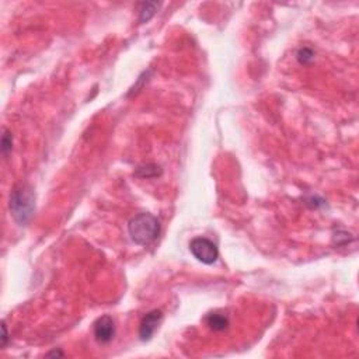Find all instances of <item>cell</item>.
<instances>
[{
  "instance_id": "cell-1",
  "label": "cell",
  "mask_w": 359,
  "mask_h": 359,
  "mask_svg": "<svg viewBox=\"0 0 359 359\" xmlns=\"http://www.w3.org/2000/svg\"><path fill=\"white\" fill-rule=\"evenodd\" d=\"M128 232L133 243L139 246H148L153 243L160 233V222L152 213H137L128 223Z\"/></svg>"
},
{
  "instance_id": "cell-2",
  "label": "cell",
  "mask_w": 359,
  "mask_h": 359,
  "mask_svg": "<svg viewBox=\"0 0 359 359\" xmlns=\"http://www.w3.org/2000/svg\"><path fill=\"white\" fill-rule=\"evenodd\" d=\"M9 206H10L11 215L18 225L23 226L30 222L35 211V195L31 188L27 185L16 187L11 191Z\"/></svg>"
},
{
  "instance_id": "cell-3",
  "label": "cell",
  "mask_w": 359,
  "mask_h": 359,
  "mask_svg": "<svg viewBox=\"0 0 359 359\" xmlns=\"http://www.w3.org/2000/svg\"><path fill=\"white\" fill-rule=\"evenodd\" d=\"M190 251L200 263L206 265L216 263V260L219 258V250L216 244L206 237L192 238L190 243Z\"/></svg>"
},
{
  "instance_id": "cell-4",
  "label": "cell",
  "mask_w": 359,
  "mask_h": 359,
  "mask_svg": "<svg viewBox=\"0 0 359 359\" xmlns=\"http://www.w3.org/2000/svg\"><path fill=\"white\" fill-rule=\"evenodd\" d=\"M94 337L97 340V343L100 344H108L111 343L115 335V323L112 320V317L110 316H101L100 318H97V322L94 323Z\"/></svg>"
},
{
  "instance_id": "cell-5",
  "label": "cell",
  "mask_w": 359,
  "mask_h": 359,
  "mask_svg": "<svg viewBox=\"0 0 359 359\" xmlns=\"http://www.w3.org/2000/svg\"><path fill=\"white\" fill-rule=\"evenodd\" d=\"M163 318V313L160 310H152L149 312L146 316L143 317L141 322V327H139V337L142 341H149L150 338L153 337L156 330H157L158 324Z\"/></svg>"
},
{
  "instance_id": "cell-6",
  "label": "cell",
  "mask_w": 359,
  "mask_h": 359,
  "mask_svg": "<svg viewBox=\"0 0 359 359\" xmlns=\"http://www.w3.org/2000/svg\"><path fill=\"white\" fill-rule=\"evenodd\" d=\"M158 3L156 2H143L139 5V23H148L150 18H153L158 9Z\"/></svg>"
},
{
  "instance_id": "cell-7",
  "label": "cell",
  "mask_w": 359,
  "mask_h": 359,
  "mask_svg": "<svg viewBox=\"0 0 359 359\" xmlns=\"http://www.w3.org/2000/svg\"><path fill=\"white\" fill-rule=\"evenodd\" d=\"M206 323L213 331H223L229 326V318L223 314H219V313H212L206 317Z\"/></svg>"
},
{
  "instance_id": "cell-8",
  "label": "cell",
  "mask_w": 359,
  "mask_h": 359,
  "mask_svg": "<svg viewBox=\"0 0 359 359\" xmlns=\"http://www.w3.org/2000/svg\"><path fill=\"white\" fill-rule=\"evenodd\" d=\"M162 174V169L158 167L157 164H146V166H141L137 167L135 175L139 178H153L157 175Z\"/></svg>"
},
{
  "instance_id": "cell-9",
  "label": "cell",
  "mask_w": 359,
  "mask_h": 359,
  "mask_svg": "<svg viewBox=\"0 0 359 359\" xmlns=\"http://www.w3.org/2000/svg\"><path fill=\"white\" fill-rule=\"evenodd\" d=\"M11 149H13V136L7 129H5L3 136H2V153H3V156H7L10 153Z\"/></svg>"
},
{
  "instance_id": "cell-10",
  "label": "cell",
  "mask_w": 359,
  "mask_h": 359,
  "mask_svg": "<svg viewBox=\"0 0 359 359\" xmlns=\"http://www.w3.org/2000/svg\"><path fill=\"white\" fill-rule=\"evenodd\" d=\"M313 59H314V52H313L310 48H302L301 51L297 52V61L302 65L310 64Z\"/></svg>"
},
{
  "instance_id": "cell-11",
  "label": "cell",
  "mask_w": 359,
  "mask_h": 359,
  "mask_svg": "<svg viewBox=\"0 0 359 359\" xmlns=\"http://www.w3.org/2000/svg\"><path fill=\"white\" fill-rule=\"evenodd\" d=\"M2 328H3V337H2V347L5 348L6 347V344H7V327H6V323L3 322L2 323Z\"/></svg>"
}]
</instances>
